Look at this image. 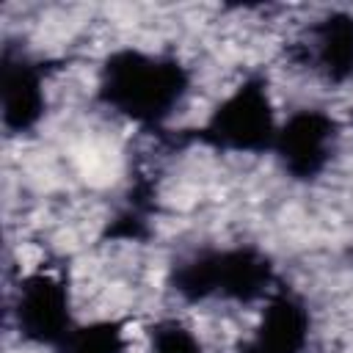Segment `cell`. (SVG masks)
<instances>
[{
  "label": "cell",
  "instance_id": "52a82bcc",
  "mask_svg": "<svg viewBox=\"0 0 353 353\" xmlns=\"http://www.w3.org/2000/svg\"><path fill=\"white\" fill-rule=\"evenodd\" d=\"M309 334L306 309L292 295H276L262 317L259 334L251 342L262 353H301Z\"/></svg>",
  "mask_w": 353,
  "mask_h": 353
},
{
  "label": "cell",
  "instance_id": "9c48e42d",
  "mask_svg": "<svg viewBox=\"0 0 353 353\" xmlns=\"http://www.w3.org/2000/svg\"><path fill=\"white\" fill-rule=\"evenodd\" d=\"M152 353H201V345L185 325L163 323L152 331Z\"/></svg>",
  "mask_w": 353,
  "mask_h": 353
},
{
  "label": "cell",
  "instance_id": "6da1fadb",
  "mask_svg": "<svg viewBox=\"0 0 353 353\" xmlns=\"http://www.w3.org/2000/svg\"><path fill=\"white\" fill-rule=\"evenodd\" d=\"M185 72L176 61L141 50L116 52L102 69V99L135 121L165 119L185 94Z\"/></svg>",
  "mask_w": 353,
  "mask_h": 353
},
{
  "label": "cell",
  "instance_id": "30bf717a",
  "mask_svg": "<svg viewBox=\"0 0 353 353\" xmlns=\"http://www.w3.org/2000/svg\"><path fill=\"white\" fill-rule=\"evenodd\" d=\"M245 353H262V350H256L254 345H248V350H245Z\"/></svg>",
  "mask_w": 353,
  "mask_h": 353
},
{
  "label": "cell",
  "instance_id": "277c9868",
  "mask_svg": "<svg viewBox=\"0 0 353 353\" xmlns=\"http://www.w3.org/2000/svg\"><path fill=\"white\" fill-rule=\"evenodd\" d=\"M17 323L22 336L33 342H66L72 334L66 290L52 276H30L17 295Z\"/></svg>",
  "mask_w": 353,
  "mask_h": 353
},
{
  "label": "cell",
  "instance_id": "7a4b0ae2",
  "mask_svg": "<svg viewBox=\"0 0 353 353\" xmlns=\"http://www.w3.org/2000/svg\"><path fill=\"white\" fill-rule=\"evenodd\" d=\"M270 265L256 251H212L185 262L176 273V287L193 298L226 295V298H256L268 290Z\"/></svg>",
  "mask_w": 353,
  "mask_h": 353
},
{
  "label": "cell",
  "instance_id": "5b68a950",
  "mask_svg": "<svg viewBox=\"0 0 353 353\" xmlns=\"http://www.w3.org/2000/svg\"><path fill=\"white\" fill-rule=\"evenodd\" d=\"M331 141H334V121L317 110L295 113L284 124V130L276 132V149L284 165L295 176L317 174L328 160Z\"/></svg>",
  "mask_w": 353,
  "mask_h": 353
},
{
  "label": "cell",
  "instance_id": "ba28073f",
  "mask_svg": "<svg viewBox=\"0 0 353 353\" xmlns=\"http://www.w3.org/2000/svg\"><path fill=\"white\" fill-rule=\"evenodd\" d=\"M41 77L28 61H3V116L11 130H25L41 116Z\"/></svg>",
  "mask_w": 353,
  "mask_h": 353
},
{
  "label": "cell",
  "instance_id": "3957f363",
  "mask_svg": "<svg viewBox=\"0 0 353 353\" xmlns=\"http://www.w3.org/2000/svg\"><path fill=\"white\" fill-rule=\"evenodd\" d=\"M215 143L232 149H262L276 138L273 113L268 105V94L259 83H245L237 88L210 119L207 127Z\"/></svg>",
  "mask_w": 353,
  "mask_h": 353
},
{
  "label": "cell",
  "instance_id": "8992f818",
  "mask_svg": "<svg viewBox=\"0 0 353 353\" xmlns=\"http://www.w3.org/2000/svg\"><path fill=\"white\" fill-rule=\"evenodd\" d=\"M306 61L328 83H345L353 74V17L328 14L309 28Z\"/></svg>",
  "mask_w": 353,
  "mask_h": 353
}]
</instances>
